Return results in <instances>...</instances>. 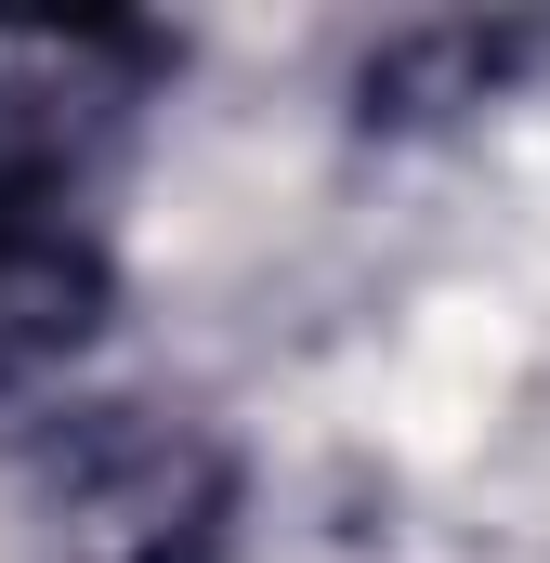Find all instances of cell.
Returning <instances> with one entry per match:
<instances>
[{"instance_id":"6da1fadb","label":"cell","mask_w":550,"mask_h":563,"mask_svg":"<svg viewBox=\"0 0 550 563\" xmlns=\"http://www.w3.org/2000/svg\"><path fill=\"white\" fill-rule=\"evenodd\" d=\"M26 525L66 563H223L250 511V459L210 407L170 394H79L40 407L13 445Z\"/></svg>"},{"instance_id":"7a4b0ae2","label":"cell","mask_w":550,"mask_h":563,"mask_svg":"<svg viewBox=\"0 0 550 563\" xmlns=\"http://www.w3.org/2000/svg\"><path fill=\"white\" fill-rule=\"evenodd\" d=\"M184 79V40L144 13H0V197L79 210V184Z\"/></svg>"},{"instance_id":"3957f363","label":"cell","mask_w":550,"mask_h":563,"mask_svg":"<svg viewBox=\"0 0 550 563\" xmlns=\"http://www.w3.org/2000/svg\"><path fill=\"white\" fill-rule=\"evenodd\" d=\"M119 314V263L79 210L53 197H0V407L53 394Z\"/></svg>"},{"instance_id":"277c9868","label":"cell","mask_w":550,"mask_h":563,"mask_svg":"<svg viewBox=\"0 0 550 563\" xmlns=\"http://www.w3.org/2000/svg\"><path fill=\"white\" fill-rule=\"evenodd\" d=\"M550 66V26H407V40H381L367 66H354V119L367 132H446V119H485V106H512L525 79Z\"/></svg>"}]
</instances>
